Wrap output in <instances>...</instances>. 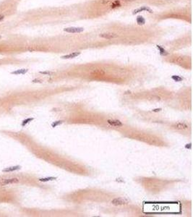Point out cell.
Returning <instances> with one entry per match:
<instances>
[{"label": "cell", "instance_id": "6da1fadb", "mask_svg": "<svg viewBox=\"0 0 193 217\" xmlns=\"http://www.w3.org/2000/svg\"><path fill=\"white\" fill-rule=\"evenodd\" d=\"M19 182L17 178H8V179H0V186H5L7 185L16 184Z\"/></svg>", "mask_w": 193, "mask_h": 217}, {"label": "cell", "instance_id": "7a4b0ae2", "mask_svg": "<svg viewBox=\"0 0 193 217\" xmlns=\"http://www.w3.org/2000/svg\"><path fill=\"white\" fill-rule=\"evenodd\" d=\"M84 31V28H76V27H70L64 29V31L70 33H79Z\"/></svg>", "mask_w": 193, "mask_h": 217}, {"label": "cell", "instance_id": "3957f363", "mask_svg": "<svg viewBox=\"0 0 193 217\" xmlns=\"http://www.w3.org/2000/svg\"><path fill=\"white\" fill-rule=\"evenodd\" d=\"M111 203H112V204H114L115 205H120L127 204L128 203V201L125 199L119 198H114V200H112Z\"/></svg>", "mask_w": 193, "mask_h": 217}, {"label": "cell", "instance_id": "277c9868", "mask_svg": "<svg viewBox=\"0 0 193 217\" xmlns=\"http://www.w3.org/2000/svg\"><path fill=\"white\" fill-rule=\"evenodd\" d=\"M107 122L113 127H122L123 126V124L119 120H108Z\"/></svg>", "mask_w": 193, "mask_h": 217}, {"label": "cell", "instance_id": "5b68a950", "mask_svg": "<svg viewBox=\"0 0 193 217\" xmlns=\"http://www.w3.org/2000/svg\"><path fill=\"white\" fill-rule=\"evenodd\" d=\"M20 169V166H9L7 167V168H5L2 170L3 172H14L16 170H19Z\"/></svg>", "mask_w": 193, "mask_h": 217}, {"label": "cell", "instance_id": "8992f818", "mask_svg": "<svg viewBox=\"0 0 193 217\" xmlns=\"http://www.w3.org/2000/svg\"><path fill=\"white\" fill-rule=\"evenodd\" d=\"M175 128L176 129H177V130H187V128H188V125H187V124H185V123H181V122H180V123H177V124H176L175 125Z\"/></svg>", "mask_w": 193, "mask_h": 217}, {"label": "cell", "instance_id": "52a82bcc", "mask_svg": "<svg viewBox=\"0 0 193 217\" xmlns=\"http://www.w3.org/2000/svg\"><path fill=\"white\" fill-rule=\"evenodd\" d=\"M28 71V69H20V70H17L15 71H13L11 72V74L12 75H25V73H27Z\"/></svg>", "mask_w": 193, "mask_h": 217}, {"label": "cell", "instance_id": "ba28073f", "mask_svg": "<svg viewBox=\"0 0 193 217\" xmlns=\"http://www.w3.org/2000/svg\"><path fill=\"white\" fill-rule=\"evenodd\" d=\"M142 11H147V12H150V13L153 12V11L151 10L150 9H149V8H148V7H141V8H139V9H135V10H134V11L133 12V14H136V13L140 12H142Z\"/></svg>", "mask_w": 193, "mask_h": 217}, {"label": "cell", "instance_id": "9c48e42d", "mask_svg": "<svg viewBox=\"0 0 193 217\" xmlns=\"http://www.w3.org/2000/svg\"><path fill=\"white\" fill-rule=\"evenodd\" d=\"M80 54V52H73L72 54H67V55H65V56H63L62 58L63 59H72V58H75L76 56H78Z\"/></svg>", "mask_w": 193, "mask_h": 217}, {"label": "cell", "instance_id": "30bf717a", "mask_svg": "<svg viewBox=\"0 0 193 217\" xmlns=\"http://www.w3.org/2000/svg\"><path fill=\"white\" fill-rule=\"evenodd\" d=\"M100 37L101 38H104L106 39H110V38H113L117 37V36H115L114 34H109V33H104V34H100L99 35Z\"/></svg>", "mask_w": 193, "mask_h": 217}, {"label": "cell", "instance_id": "8fae6325", "mask_svg": "<svg viewBox=\"0 0 193 217\" xmlns=\"http://www.w3.org/2000/svg\"><path fill=\"white\" fill-rule=\"evenodd\" d=\"M56 179V177H46V178H40L39 181L41 182H49V181H52V180H55Z\"/></svg>", "mask_w": 193, "mask_h": 217}, {"label": "cell", "instance_id": "7c38bea8", "mask_svg": "<svg viewBox=\"0 0 193 217\" xmlns=\"http://www.w3.org/2000/svg\"><path fill=\"white\" fill-rule=\"evenodd\" d=\"M137 23L139 25H144L145 23H146V20H145V19L142 16H138L137 17Z\"/></svg>", "mask_w": 193, "mask_h": 217}, {"label": "cell", "instance_id": "4fadbf2b", "mask_svg": "<svg viewBox=\"0 0 193 217\" xmlns=\"http://www.w3.org/2000/svg\"><path fill=\"white\" fill-rule=\"evenodd\" d=\"M157 48L159 49V51H160V54H161V55H166V54H168V53L166 52V51L165 50L164 48H163V47H161V46H157Z\"/></svg>", "mask_w": 193, "mask_h": 217}, {"label": "cell", "instance_id": "5bb4252c", "mask_svg": "<svg viewBox=\"0 0 193 217\" xmlns=\"http://www.w3.org/2000/svg\"><path fill=\"white\" fill-rule=\"evenodd\" d=\"M34 120V118H28V119H26V120H23V122H22V126L23 127H25L28 123H29L30 122H31V121H33Z\"/></svg>", "mask_w": 193, "mask_h": 217}, {"label": "cell", "instance_id": "9a60e30c", "mask_svg": "<svg viewBox=\"0 0 193 217\" xmlns=\"http://www.w3.org/2000/svg\"><path fill=\"white\" fill-rule=\"evenodd\" d=\"M171 78H172L174 81H177V82H179V81H181V80H183L182 77H179V76H178V75H173V76L171 77Z\"/></svg>", "mask_w": 193, "mask_h": 217}, {"label": "cell", "instance_id": "2e32d148", "mask_svg": "<svg viewBox=\"0 0 193 217\" xmlns=\"http://www.w3.org/2000/svg\"><path fill=\"white\" fill-rule=\"evenodd\" d=\"M62 122H63V121H56V122H54L51 124V126H52V127H56V126L61 125Z\"/></svg>", "mask_w": 193, "mask_h": 217}, {"label": "cell", "instance_id": "e0dca14e", "mask_svg": "<svg viewBox=\"0 0 193 217\" xmlns=\"http://www.w3.org/2000/svg\"><path fill=\"white\" fill-rule=\"evenodd\" d=\"M41 74H43V75H51L53 74V72H49V71H44V72H40Z\"/></svg>", "mask_w": 193, "mask_h": 217}, {"label": "cell", "instance_id": "ac0fdd59", "mask_svg": "<svg viewBox=\"0 0 193 217\" xmlns=\"http://www.w3.org/2000/svg\"><path fill=\"white\" fill-rule=\"evenodd\" d=\"M153 111L154 112H158L161 111V108H156V109H153Z\"/></svg>", "mask_w": 193, "mask_h": 217}, {"label": "cell", "instance_id": "d6986e66", "mask_svg": "<svg viewBox=\"0 0 193 217\" xmlns=\"http://www.w3.org/2000/svg\"><path fill=\"white\" fill-rule=\"evenodd\" d=\"M4 18V15H0V21H2Z\"/></svg>", "mask_w": 193, "mask_h": 217}, {"label": "cell", "instance_id": "ffe728a7", "mask_svg": "<svg viewBox=\"0 0 193 217\" xmlns=\"http://www.w3.org/2000/svg\"><path fill=\"white\" fill-rule=\"evenodd\" d=\"M186 149H191V144H188V145L185 146Z\"/></svg>", "mask_w": 193, "mask_h": 217}, {"label": "cell", "instance_id": "44dd1931", "mask_svg": "<svg viewBox=\"0 0 193 217\" xmlns=\"http://www.w3.org/2000/svg\"><path fill=\"white\" fill-rule=\"evenodd\" d=\"M33 83H36V82H38V83H41V81H40V80H33Z\"/></svg>", "mask_w": 193, "mask_h": 217}]
</instances>
